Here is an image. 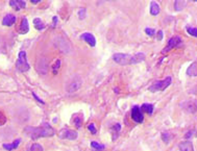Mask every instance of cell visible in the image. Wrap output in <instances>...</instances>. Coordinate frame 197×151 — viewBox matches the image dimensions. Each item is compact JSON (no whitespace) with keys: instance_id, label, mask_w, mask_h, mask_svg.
I'll return each instance as SVG.
<instances>
[{"instance_id":"obj_1","label":"cell","mask_w":197,"mask_h":151,"mask_svg":"<svg viewBox=\"0 0 197 151\" xmlns=\"http://www.w3.org/2000/svg\"><path fill=\"white\" fill-rule=\"evenodd\" d=\"M24 131L29 138L33 139V140H36L39 138H47L54 136V129L47 123H43L42 125L38 126V127L28 126Z\"/></svg>"},{"instance_id":"obj_2","label":"cell","mask_w":197,"mask_h":151,"mask_svg":"<svg viewBox=\"0 0 197 151\" xmlns=\"http://www.w3.org/2000/svg\"><path fill=\"white\" fill-rule=\"evenodd\" d=\"M113 60L119 65H136L145 60V54L142 52H139L135 55L116 53V54L113 55Z\"/></svg>"},{"instance_id":"obj_3","label":"cell","mask_w":197,"mask_h":151,"mask_svg":"<svg viewBox=\"0 0 197 151\" xmlns=\"http://www.w3.org/2000/svg\"><path fill=\"white\" fill-rule=\"evenodd\" d=\"M172 78L171 76H167L164 80H160V81H155L154 84H152V86H150L149 91L152 92V93H157V92L160 91H164L166 90L168 87L171 84Z\"/></svg>"},{"instance_id":"obj_4","label":"cell","mask_w":197,"mask_h":151,"mask_svg":"<svg viewBox=\"0 0 197 151\" xmlns=\"http://www.w3.org/2000/svg\"><path fill=\"white\" fill-rule=\"evenodd\" d=\"M16 68L20 72H26L30 69V66H29L27 58H26L25 51H20V52H19V57L16 63Z\"/></svg>"},{"instance_id":"obj_5","label":"cell","mask_w":197,"mask_h":151,"mask_svg":"<svg viewBox=\"0 0 197 151\" xmlns=\"http://www.w3.org/2000/svg\"><path fill=\"white\" fill-rule=\"evenodd\" d=\"M181 46H182V41L181 39V36H174L168 41L167 47L165 48V49H163V53H166L169 50L173 49V48H178V47H181Z\"/></svg>"},{"instance_id":"obj_6","label":"cell","mask_w":197,"mask_h":151,"mask_svg":"<svg viewBox=\"0 0 197 151\" xmlns=\"http://www.w3.org/2000/svg\"><path fill=\"white\" fill-rule=\"evenodd\" d=\"M58 137L60 139H64V140H70V141H74L76 140L78 137V133L74 130H70V129H62L58 132Z\"/></svg>"},{"instance_id":"obj_7","label":"cell","mask_w":197,"mask_h":151,"mask_svg":"<svg viewBox=\"0 0 197 151\" xmlns=\"http://www.w3.org/2000/svg\"><path fill=\"white\" fill-rule=\"evenodd\" d=\"M131 118L135 122L137 123H142L144 121V117H143V114L141 112V108H139L138 105L133 106V109H131Z\"/></svg>"},{"instance_id":"obj_8","label":"cell","mask_w":197,"mask_h":151,"mask_svg":"<svg viewBox=\"0 0 197 151\" xmlns=\"http://www.w3.org/2000/svg\"><path fill=\"white\" fill-rule=\"evenodd\" d=\"M81 84H82V80L79 77H74L72 81L69 84V86H68V92L69 93H73V92L77 91Z\"/></svg>"},{"instance_id":"obj_9","label":"cell","mask_w":197,"mask_h":151,"mask_svg":"<svg viewBox=\"0 0 197 151\" xmlns=\"http://www.w3.org/2000/svg\"><path fill=\"white\" fill-rule=\"evenodd\" d=\"M80 39L84 40L85 42H87L91 47H94V46L96 45V39H95V36L90 33H84L81 36H80Z\"/></svg>"},{"instance_id":"obj_10","label":"cell","mask_w":197,"mask_h":151,"mask_svg":"<svg viewBox=\"0 0 197 151\" xmlns=\"http://www.w3.org/2000/svg\"><path fill=\"white\" fill-rule=\"evenodd\" d=\"M36 68H38L39 72L42 73V74H45L48 71V64L46 58L42 57L40 60H38V64H36Z\"/></svg>"},{"instance_id":"obj_11","label":"cell","mask_w":197,"mask_h":151,"mask_svg":"<svg viewBox=\"0 0 197 151\" xmlns=\"http://www.w3.org/2000/svg\"><path fill=\"white\" fill-rule=\"evenodd\" d=\"M9 5L14 7L16 11H20L21 9H24L26 6V3L23 0H9Z\"/></svg>"},{"instance_id":"obj_12","label":"cell","mask_w":197,"mask_h":151,"mask_svg":"<svg viewBox=\"0 0 197 151\" xmlns=\"http://www.w3.org/2000/svg\"><path fill=\"white\" fill-rule=\"evenodd\" d=\"M29 31V24H28V20L27 18L23 17L22 18V21H21V24H20V29H19V33L21 35H25Z\"/></svg>"},{"instance_id":"obj_13","label":"cell","mask_w":197,"mask_h":151,"mask_svg":"<svg viewBox=\"0 0 197 151\" xmlns=\"http://www.w3.org/2000/svg\"><path fill=\"white\" fill-rule=\"evenodd\" d=\"M15 22H16V17L12 14H7L2 20V24L4 26H12L15 24Z\"/></svg>"},{"instance_id":"obj_14","label":"cell","mask_w":197,"mask_h":151,"mask_svg":"<svg viewBox=\"0 0 197 151\" xmlns=\"http://www.w3.org/2000/svg\"><path fill=\"white\" fill-rule=\"evenodd\" d=\"M187 75L192 77L197 76V62H194L193 64L189 66V68L187 69Z\"/></svg>"},{"instance_id":"obj_15","label":"cell","mask_w":197,"mask_h":151,"mask_svg":"<svg viewBox=\"0 0 197 151\" xmlns=\"http://www.w3.org/2000/svg\"><path fill=\"white\" fill-rule=\"evenodd\" d=\"M179 149L181 151H194V148H193V145H192L191 142H181L179 144Z\"/></svg>"},{"instance_id":"obj_16","label":"cell","mask_w":197,"mask_h":151,"mask_svg":"<svg viewBox=\"0 0 197 151\" xmlns=\"http://www.w3.org/2000/svg\"><path fill=\"white\" fill-rule=\"evenodd\" d=\"M160 5L157 3L155 1H151V3H150V14L152 15V16H157V15L160 14Z\"/></svg>"},{"instance_id":"obj_17","label":"cell","mask_w":197,"mask_h":151,"mask_svg":"<svg viewBox=\"0 0 197 151\" xmlns=\"http://www.w3.org/2000/svg\"><path fill=\"white\" fill-rule=\"evenodd\" d=\"M20 143H21V140H20V139H18V140H16L14 143H12V144H3V145H2V147H3L4 149L11 151V150H13V149H16V148H18V146H19V144H20Z\"/></svg>"},{"instance_id":"obj_18","label":"cell","mask_w":197,"mask_h":151,"mask_svg":"<svg viewBox=\"0 0 197 151\" xmlns=\"http://www.w3.org/2000/svg\"><path fill=\"white\" fill-rule=\"evenodd\" d=\"M141 111H143V112H145V113L151 115V114L153 113V105L152 104H149V103H144L142 106H141Z\"/></svg>"},{"instance_id":"obj_19","label":"cell","mask_w":197,"mask_h":151,"mask_svg":"<svg viewBox=\"0 0 197 151\" xmlns=\"http://www.w3.org/2000/svg\"><path fill=\"white\" fill-rule=\"evenodd\" d=\"M33 25H35V27L38 30H42V29L45 28V24H44V22L40 18H36L33 20Z\"/></svg>"},{"instance_id":"obj_20","label":"cell","mask_w":197,"mask_h":151,"mask_svg":"<svg viewBox=\"0 0 197 151\" xmlns=\"http://www.w3.org/2000/svg\"><path fill=\"white\" fill-rule=\"evenodd\" d=\"M186 4H187V1H181V0H176V1H174L175 11H177V12L181 11V9L186 6Z\"/></svg>"},{"instance_id":"obj_21","label":"cell","mask_w":197,"mask_h":151,"mask_svg":"<svg viewBox=\"0 0 197 151\" xmlns=\"http://www.w3.org/2000/svg\"><path fill=\"white\" fill-rule=\"evenodd\" d=\"M27 151H44V149H43V147L40 144L36 143V144L30 145V147L28 148Z\"/></svg>"},{"instance_id":"obj_22","label":"cell","mask_w":197,"mask_h":151,"mask_svg":"<svg viewBox=\"0 0 197 151\" xmlns=\"http://www.w3.org/2000/svg\"><path fill=\"white\" fill-rule=\"evenodd\" d=\"M60 60H57L54 62V64L52 65V72H53V74H57V71H58V69H60Z\"/></svg>"},{"instance_id":"obj_23","label":"cell","mask_w":197,"mask_h":151,"mask_svg":"<svg viewBox=\"0 0 197 151\" xmlns=\"http://www.w3.org/2000/svg\"><path fill=\"white\" fill-rule=\"evenodd\" d=\"M187 33H188L190 36H195V38H197V28L187 26Z\"/></svg>"},{"instance_id":"obj_24","label":"cell","mask_w":197,"mask_h":151,"mask_svg":"<svg viewBox=\"0 0 197 151\" xmlns=\"http://www.w3.org/2000/svg\"><path fill=\"white\" fill-rule=\"evenodd\" d=\"M162 139H163V141H164L165 143H169L170 140L172 139V136L170 135L169 132H163L162 133Z\"/></svg>"},{"instance_id":"obj_25","label":"cell","mask_w":197,"mask_h":151,"mask_svg":"<svg viewBox=\"0 0 197 151\" xmlns=\"http://www.w3.org/2000/svg\"><path fill=\"white\" fill-rule=\"evenodd\" d=\"M91 147L93 148V149H99V150H103L104 149V146L103 145L99 144V143L95 142V141L91 142Z\"/></svg>"},{"instance_id":"obj_26","label":"cell","mask_w":197,"mask_h":151,"mask_svg":"<svg viewBox=\"0 0 197 151\" xmlns=\"http://www.w3.org/2000/svg\"><path fill=\"white\" fill-rule=\"evenodd\" d=\"M6 122V117L4 116V114L2 112H0V126L3 125Z\"/></svg>"},{"instance_id":"obj_27","label":"cell","mask_w":197,"mask_h":151,"mask_svg":"<svg viewBox=\"0 0 197 151\" xmlns=\"http://www.w3.org/2000/svg\"><path fill=\"white\" fill-rule=\"evenodd\" d=\"M145 33H147L149 36H154V33H155V30L154 29H152V28H145Z\"/></svg>"},{"instance_id":"obj_28","label":"cell","mask_w":197,"mask_h":151,"mask_svg":"<svg viewBox=\"0 0 197 151\" xmlns=\"http://www.w3.org/2000/svg\"><path fill=\"white\" fill-rule=\"evenodd\" d=\"M78 17H79V19H85V17H86V9H79L78 11Z\"/></svg>"},{"instance_id":"obj_29","label":"cell","mask_w":197,"mask_h":151,"mask_svg":"<svg viewBox=\"0 0 197 151\" xmlns=\"http://www.w3.org/2000/svg\"><path fill=\"white\" fill-rule=\"evenodd\" d=\"M88 129L91 131V132L93 133V135H95V133H96V128H95V125H94L93 123H92V124H89V126H88Z\"/></svg>"},{"instance_id":"obj_30","label":"cell","mask_w":197,"mask_h":151,"mask_svg":"<svg viewBox=\"0 0 197 151\" xmlns=\"http://www.w3.org/2000/svg\"><path fill=\"white\" fill-rule=\"evenodd\" d=\"M74 123H75V125H76V127L77 128H80V121L82 120V119H79V118H76V116H74Z\"/></svg>"},{"instance_id":"obj_31","label":"cell","mask_w":197,"mask_h":151,"mask_svg":"<svg viewBox=\"0 0 197 151\" xmlns=\"http://www.w3.org/2000/svg\"><path fill=\"white\" fill-rule=\"evenodd\" d=\"M163 36H164V33H163V30H160L159 31V33H157V39L159 41H161L163 39Z\"/></svg>"},{"instance_id":"obj_32","label":"cell","mask_w":197,"mask_h":151,"mask_svg":"<svg viewBox=\"0 0 197 151\" xmlns=\"http://www.w3.org/2000/svg\"><path fill=\"white\" fill-rule=\"evenodd\" d=\"M33 97H35V98L36 99V100H38L39 102H40V103H42V104H45V102H44V101L42 100V99H40V98H39V97H38V96H36V95L35 93H33Z\"/></svg>"},{"instance_id":"obj_33","label":"cell","mask_w":197,"mask_h":151,"mask_svg":"<svg viewBox=\"0 0 197 151\" xmlns=\"http://www.w3.org/2000/svg\"><path fill=\"white\" fill-rule=\"evenodd\" d=\"M192 133H193V131H189V132H187V135L185 137H186V139H189L190 137H192Z\"/></svg>"},{"instance_id":"obj_34","label":"cell","mask_w":197,"mask_h":151,"mask_svg":"<svg viewBox=\"0 0 197 151\" xmlns=\"http://www.w3.org/2000/svg\"><path fill=\"white\" fill-rule=\"evenodd\" d=\"M39 2H41V0H31V3L33 4H38Z\"/></svg>"},{"instance_id":"obj_35","label":"cell","mask_w":197,"mask_h":151,"mask_svg":"<svg viewBox=\"0 0 197 151\" xmlns=\"http://www.w3.org/2000/svg\"><path fill=\"white\" fill-rule=\"evenodd\" d=\"M57 17H53V26L57 24Z\"/></svg>"},{"instance_id":"obj_36","label":"cell","mask_w":197,"mask_h":151,"mask_svg":"<svg viewBox=\"0 0 197 151\" xmlns=\"http://www.w3.org/2000/svg\"><path fill=\"white\" fill-rule=\"evenodd\" d=\"M92 151H102V150H99V149H92Z\"/></svg>"}]
</instances>
